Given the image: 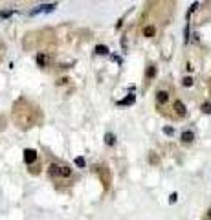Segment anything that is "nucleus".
Here are the masks:
<instances>
[{"label": "nucleus", "instance_id": "obj_1", "mask_svg": "<svg viewBox=\"0 0 211 220\" xmlns=\"http://www.w3.org/2000/svg\"><path fill=\"white\" fill-rule=\"evenodd\" d=\"M173 110L176 112V116H180V118H185L187 116V108H185V105L180 101V99H176L173 103Z\"/></svg>", "mask_w": 211, "mask_h": 220}, {"label": "nucleus", "instance_id": "obj_2", "mask_svg": "<svg viewBox=\"0 0 211 220\" xmlns=\"http://www.w3.org/2000/svg\"><path fill=\"white\" fill-rule=\"evenodd\" d=\"M180 140H182L184 145H191V143L195 141V132H193V130H184L182 136H180Z\"/></svg>", "mask_w": 211, "mask_h": 220}, {"label": "nucleus", "instance_id": "obj_3", "mask_svg": "<svg viewBox=\"0 0 211 220\" xmlns=\"http://www.w3.org/2000/svg\"><path fill=\"white\" fill-rule=\"evenodd\" d=\"M37 160V151H33V149H26L24 151V162L28 163V165H31Z\"/></svg>", "mask_w": 211, "mask_h": 220}, {"label": "nucleus", "instance_id": "obj_4", "mask_svg": "<svg viewBox=\"0 0 211 220\" xmlns=\"http://www.w3.org/2000/svg\"><path fill=\"white\" fill-rule=\"evenodd\" d=\"M167 101H169V92L167 90H160L156 94V103L158 105H165Z\"/></svg>", "mask_w": 211, "mask_h": 220}, {"label": "nucleus", "instance_id": "obj_5", "mask_svg": "<svg viewBox=\"0 0 211 220\" xmlns=\"http://www.w3.org/2000/svg\"><path fill=\"white\" fill-rule=\"evenodd\" d=\"M154 35H156V28H154V26H151V24H149V26H145V28H143V37L152 39Z\"/></svg>", "mask_w": 211, "mask_h": 220}, {"label": "nucleus", "instance_id": "obj_6", "mask_svg": "<svg viewBox=\"0 0 211 220\" xmlns=\"http://www.w3.org/2000/svg\"><path fill=\"white\" fill-rule=\"evenodd\" d=\"M59 174L62 178H70L72 176V169H70L68 165H59Z\"/></svg>", "mask_w": 211, "mask_h": 220}, {"label": "nucleus", "instance_id": "obj_7", "mask_svg": "<svg viewBox=\"0 0 211 220\" xmlns=\"http://www.w3.org/2000/svg\"><path fill=\"white\" fill-rule=\"evenodd\" d=\"M105 143H107L108 147H112V145L116 143V136H114L112 132H107V134H105Z\"/></svg>", "mask_w": 211, "mask_h": 220}, {"label": "nucleus", "instance_id": "obj_8", "mask_svg": "<svg viewBox=\"0 0 211 220\" xmlns=\"http://www.w3.org/2000/svg\"><path fill=\"white\" fill-rule=\"evenodd\" d=\"M96 53L97 55H108V48L105 46V44H97L96 46Z\"/></svg>", "mask_w": 211, "mask_h": 220}, {"label": "nucleus", "instance_id": "obj_9", "mask_svg": "<svg viewBox=\"0 0 211 220\" xmlns=\"http://www.w3.org/2000/svg\"><path fill=\"white\" fill-rule=\"evenodd\" d=\"M145 77L147 79H154L156 77V66H149V68H147V72H145Z\"/></svg>", "mask_w": 211, "mask_h": 220}, {"label": "nucleus", "instance_id": "obj_10", "mask_svg": "<svg viewBox=\"0 0 211 220\" xmlns=\"http://www.w3.org/2000/svg\"><path fill=\"white\" fill-rule=\"evenodd\" d=\"M182 86H185V88L193 86V77H191V75H185V77L182 79Z\"/></svg>", "mask_w": 211, "mask_h": 220}, {"label": "nucleus", "instance_id": "obj_11", "mask_svg": "<svg viewBox=\"0 0 211 220\" xmlns=\"http://www.w3.org/2000/svg\"><path fill=\"white\" fill-rule=\"evenodd\" d=\"M46 62H48V57L46 55H42V53L37 55V64L39 66H46Z\"/></svg>", "mask_w": 211, "mask_h": 220}, {"label": "nucleus", "instance_id": "obj_12", "mask_svg": "<svg viewBox=\"0 0 211 220\" xmlns=\"http://www.w3.org/2000/svg\"><path fill=\"white\" fill-rule=\"evenodd\" d=\"M200 110H202L204 114H211V103H209V101L202 103V107H200Z\"/></svg>", "mask_w": 211, "mask_h": 220}, {"label": "nucleus", "instance_id": "obj_13", "mask_svg": "<svg viewBox=\"0 0 211 220\" xmlns=\"http://www.w3.org/2000/svg\"><path fill=\"white\" fill-rule=\"evenodd\" d=\"M73 163H75L77 167H81V169H83L84 165H86V162H84V158H83V156H77V158L73 160Z\"/></svg>", "mask_w": 211, "mask_h": 220}, {"label": "nucleus", "instance_id": "obj_14", "mask_svg": "<svg viewBox=\"0 0 211 220\" xmlns=\"http://www.w3.org/2000/svg\"><path fill=\"white\" fill-rule=\"evenodd\" d=\"M134 103V96H129V97H125V99H121L118 105H121V107H123V105H132Z\"/></svg>", "mask_w": 211, "mask_h": 220}, {"label": "nucleus", "instance_id": "obj_15", "mask_svg": "<svg viewBox=\"0 0 211 220\" xmlns=\"http://www.w3.org/2000/svg\"><path fill=\"white\" fill-rule=\"evenodd\" d=\"M50 174H51V176H53V174H59V165H55V163L50 165Z\"/></svg>", "mask_w": 211, "mask_h": 220}, {"label": "nucleus", "instance_id": "obj_16", "mask_svg": "<svg viewBox=\"0 0 211 220\" xmlns=\"http://www.w3.org/2000/svg\"><path fill=\"white\" fill-rule=\"evenodd\" d=\"M184 42H185V44L189 42V24H187L185 29H184Z\"/></svg>", "mask_w": 211, "mask_h": 220}, {"label": "nucleus", "instance_id": "obj_17", "mask_svg": "<svg viewBox=\"0 0 211 220\" xmlns=\"http://www.w3.org/2000/svg\"><path fill=\"white\" fill-rule=\"evenodd\" d=\"M163 134H167V136H173V134H174V129H171V127H165V129H163Z\"/></svg>", "mask_w": 211, "mask_h": 220}, {"label": "nucleus", "instance_id": "obj_18", "mask_svg": "<svg viewBox=\"0 0 211 220\" xmlns=\"http://www.w3.org/2000/svg\"><path fill=\"white\" fill-rule=\"evenodd\" d=\"M176 200H178V194H176V193H173L171 196H169V202H171V204H174Z\"/></svg>", "mask_w": 211, "mask_h": 220}, {"label": "nucleus", "instance_id": "obj_19", "mask_svg": "<svg viewBox=\"0 0 211 220\" xmlns=\"http://www.w3.org/2000/svg\"><path fill=\"white\" fill-rule=\"evenodd\" d=\"M151 163H158V160H156V156H154V152H151Z\"/></svg>", "mask_w": 211, "mask_h": 220}, {"label": "nucleus", "instance_id": "obj_20", "mask_svg": "<svg viewBox=\"0 0 211 220\" xmlns=\"http://www.w3.org/2000/svg\"><path fill=\"white\" fill-rule=\"evenodd\" d=\"M207 216H209V220H211V209H209V211H207Z\"/></svg>", "mask_w": 211, "mask_h": 220}]
</instances>
